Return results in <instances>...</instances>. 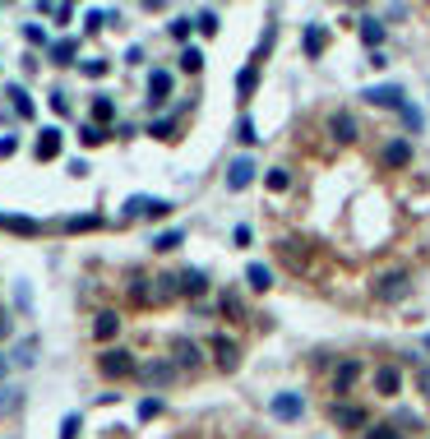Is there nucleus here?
<instances>
[{
	"label": "nucleus",
	"mask_w": 430,
	"mask_h": 439,
	"mask_svg": "<svg viewBox=\"0 0 430 439\" xmlns=\"http://www.w3.org/2000/svg\"><path fill=\"white\" fill-rule=\"evenodd\" d=\"M97 370H102L106 379H125V375H134L139 365H134V356L125 347H106L102 356H97Z\"/></svg>",
	"instance_id": "obj_1"
},
{
	"label": "nucleus",
	"mask_w": 430,
	"mask_h": 439,
	"mask_svg": "<svg viewBox=\"0 0 430 439\" xmlns=\"http://www.w3.org/2000/svg\"><path fill=\"white\" fill-rule=\"evenodd\" d=\"M171 203L167 199H149V194H134V199H125V218H167Z\"/></svg>",
	"instance_id": "obj_2"
},
{
	"label": "nucleus",
	"mask_w": 430,
	"mask_h": 439,
	"mask_svg": "<svg viewBox=\"0 0 430 439\" xmlns=\"http://www.w3.org/2000/svg\"><path fill=\"white\" fill-rule=\"evenodd\" d=\"M356 384H361V360H351V356L338 360V365H334V393H338V403H343Z\"/></svg>",
	"instance_id": "obj_3"
},
{
	"label": "nucleus",
	"mask_w": 430,
	"mask_h": 439,
	"mask_svg": "<svg viewBox=\"0 0 430 439\" xmlns=\"http://www.w3.org/2000/svg\"><path fill=\"white\" fill-rule=\"evenodd\" d=\"M329 416H334V425H343V430H366V425H370L366 407H351V403H334Z\"/></svg>",
	"instance_id": "obj_4"
},
{
	"label": "nucleus",
	"mask_w": 430,
	"mask_h": 439,
	"mask_svg": "<svg viewBox=\"0 0 430 439\" xmlns=\"http://www.w3.org/2000/svg\"><path fill=\"white\" fill-rule=\"evenodd\" d=\"M361 97H366L370 106H398V111H403V88L398 84H375V88H361Z\"/></svg>",
	"instance_id": "obj_5"
},
{
	"label": "nucleus",
	"mask_w": 430,
	"mask_h": 439,
	"mask_svg": "<svg viewBox=\"0 0 430 439\" xmlns=\"http://www.w3.org/2000/svg\"><path fill=\"white\" fill-rule=\"evenodd\" d=\"M375 296H379V301H403V296H407V273H403V268H394V273H379V282H375Z\"/></svg>",
	"instance_id": "obj_6"
},
{
	"label": "nucleus",
	"mask_w": 430,
	"mask_h": 439,
	"mask_svg": "<svg viewBox=\"0 0 430 439\" xmlns=\"http://www.w3.org/2000/svg\"><path fill=\"white\" fill-rule=\"evenodd\" d=\"M213 360H218L222 370H236L241 365V347L231 343L227 333H218V338H213Z\"/></svg>",
	"instance_id": "obj_7"
},
{
	"label": "nucleus",
	"mask_w": 430,
	"mask_h": 439,
	"mask_svg": "<svg viewBox=\"0 0 430 439\" xmlns=\"http://www.w3.org/2000/svg\"><path fill=\"white\" fill-rule=\"evenodd\" d=\"M329 134H334V139L338 143H351V139H356V116H351V111H334V116H329Z\"/></svg>",
	"instance_id": "obj_8"
},
{
	"label": "nucleus",
	"mask_w": 430,
	"mask_h": 439,
	"mask_svg": "<svg viewBox=\"0 0 430 439\" xmlns=\"http://www.w3.org/2000/svg\"><path fill=\"white\" fill-rule=\"evenodd\" d=\"M301 412H306L301 393H278L273 398V416H278V421H301Z\"/></svg>",
	"instance_id": "obj_9"
},
{
	"label": "nucleus",
	"mask_w": 430,
	"mask_h": 439,
	"mask_svg": "<svg viewBox=\"0 0 430 439\" xmlns=\"http://www.w3.org/2000/svg\"><path fill=\"white\" fill-rule=\"evenodd\" d=\"M398 388H403V370H398V365H379L375 370V393L379 398H394Z\"/></svg>",
	"instance_id": "obj_10"
},
{
	"label": "nucleus",
	"mask_w": 430,
	"mask_h": 439,
	"mask_svg": "<svg viewBox=\"0 0 430 439\" xmlns=\"http://www.w3.org/2000/svg\"><path fill=\"white\" fill-rule=\"evenodd\" d=\"M139 375H144V384H149V388H167L171 379H176V365H171V360H153V365H144Z\"/></svg>",
	"instance_id": "obj_11"
},
{
	"label": "nucleus",
	"mask_w": 430,
	"mask_h": 439,
	"mask_svg": "<svg viewBox=\"0 0 430 439\" xmlns=\"http://www.w3.org/2000/svg\"><path fill=\"white\" fill-rule=\"evenodd\" d=\"M250 181H255V162H250V158H236V162L227 167V190L236 194V190H246Z\"/></svg>",
	"instance_id": "obj_12"
},
{
	"label": "nucleus",
	"mask_w": 430,
	"mask_h": 439,
	"mask_svg": "<svg viewBox=\"0 0 430 439\" xmlns=\"http://www.w3.org/2000/svg\"><path fill=\"white\" fill-rule=\"evenodd\" d=\"M116 333H121V315H116V310H102V315L93 319V338L97 343H111Z\"/></svg>",
	"instance_id": "obj_13"
},
{
	"label": "nucleus",
	"mask_w": 430,
	"mask_h": 439,
	"mask_svg": "<svg viewBox=\"0 0 430 439\" xmlns=\"http://www.w3.org/2000/svg\"><path fill=\"white\" fill-rule=\"evenodd\" d=\"M171 356H176L171 365H185V370H194V365L204 360V356H199V347H194L190 338H176V343H171Z\"/></svg>",
	"instance_id": "obj_14"
},
{
	"label": "nucleus",
	"mask_w": 430,
	"mask_h": 439,
	"mask_svg": "<svg viewBox=\"0 0 430 439\" xmlns=\"http://www.w3.org/2000/svg\"><path fill=\"white\" fill-rule=\"evenodd\" d=\"M56 153H61V130H56V125H46V130L37 134V162H51Z\"/></svg>",
	"instance_id": "obj_15"
},
{
	"label": "nucleus",
	"mask_w": 430,
	"mask_h": 439,
	"mask_svg": "<svg viewBox=\"0 0 430 439\" xmlns=\"http://www.w3.org/2000/svg\"><path fill=\"white\" fill-rule=\"evenodd\" d=\"M167 93H171V74L167 70H153L149 74V106H162V102H167Z\"/></svg>",
	"instance_id": "obj_16"
},
{
	"label": "nucleus",
	"mask_w": 430,
	"mask_h": 439,
	"mask_svg": "<svg viewBox=\"0 0 430 439\" xmlns=\"http://www.w3.org/2000/svg\"><path fill=\"white\" fill-rule=\"evenodd\" d=\"M176 291H185V296H204V291H209V278H204L199 268H185L181 278H176Z\"/></svg>",
	"instance_id": "obj_17"
},
{
	"label": "nucleus",
	"mask_w": 430,
	"mask_h": 439,
	"mask_svg": "<svg viewBox=\"0 0 430 439\" xmlns=\"http://www.w3.org/2000/svg\"><path fill=\"white\" fill-rule=\"evenodd\" d=\"M412 162V143L407 139H389L384 143V167H407Z\"/></svg>",
	"instance_id": "obj_18"
},
{
	"label": "nucleus",
	"mask_w": 430,
	"mask_h": 439,
	"mask_svg": "<svg viewBox=\"0 0 430 439\" xmlns=\"http://www.w3.org/2000/svg\"><path fill=\"white\" fill-rule=\"evenodd\" d=\"M5 97H9V106H14V111L24 116V121H28V116H33V97H28V93H24V88H19V84H9V88H5Z\"/></svg>",
	"instance_id": "obj_19"
},
{
	"label": "nucleus",
	"mask_w": 430,
	"mask_h": 439,
	"mask_svg": "<svg viewBox=\"0 0 430 439\" xmlns=\"http://www.w3.org/2000/svg\"><path fill=\"white\" fill-rule=\"evenodd\" d=\"M0 227H5V231H14V236H37V231H42L33 218H5V213H0Z\"/></svg>",
	"instance_id": "obj_20"
},
{
	"label": "nucleus",
	"mask_w": 430,
	"mask_h": 439,
	"mask_svg": "<svg viewBox=\"0 0 430 439\" xmlns=\"http://www.w3.org/2000/svg\"><path fill=\"white\" fill-rule=\"evenodd\" d=\"M74 56H79V42H74V37H61V42L51 46V61L56 65H74Z\"/></svg>",
	"instance_id": "obj_21"
},
{
	"label": "nucleus",
	"mask_w": 430,
	"mask_h": 439,
	"mask_svg": "<svg viewBox=\"0 0 430 439\" xmlns=\"http://www.w3.org/2000/svg\"><path fill=\"white\" fill-rule=\"evenodd\" d=\"M361 42L379 51V42H384V24H379V19H361Z\"/></svg>",
	"instance_id": "obj_22"
},
{
	"label": "nucleus",
	"mask_w": 430,
	"mask_h": 439,
	"mask_svg": "<svg viewBox=\"0 0 430 439\" xmlns=\"http://www.w3.org/2000/svg\"><path fill=\"white\" fill-rule=\"evenodd\" d=\"M246 282H250L255 291H269V287H273V273L264 268V263H250V268H246Z\"/></svg>",
	"instance_id": "obj_23"
},
{
	"label": "nucleus",
	"mask_w": 430,
	"mask_h": 439,
	"mask_svg": "<svg viewBox=\"0 0 430 439\" xmlns=\"http://www.w3.org/2000/svg\"><path fill=\"white\" fill-rule=\"evenodd\" d=\"M301 46H306V56H310V61H315V56H319V51H324V33H319V28H315V24H310V28H306V33H301Z\"/></svg>",
	"instance_id": "obj_24"
},
{
	"label": "nucleus",
	"mask_w": 430,
	"mask_h": 439,
	"mask_svg": "<svg viewBox=\"0 0 430 439\" xmlns=\"http://www.w3.org/2000/svg\"><path fill=\"white\" fill-rule=\"evenodd\" d=\"M255 88H259V70H255V65H246V70L236 74V93H241V97H250Z\"/></svg>",
	"instance_id": "obj_25"
},
{
	"label": "nucleus",
	"mask_w": 430,
	"mask_h": 439,
	"mask_svg": "<svg viewBox=\"0 0 430 439\" xmlns=\"http://www.w3.org/2000/svg\"><path fill=\"white\" fill-rule=\"evenodd\" d=\"M181 70L185 74H199L204 70V51H199V46H185V51H181Z\"/></svg>",
	"instance_id": "obj_26"
},
{
	"label": "nucleus",
	"mask_w": 430,
	"mask_h": 439,
	"mask_svg": "<svg viewBox=\"0 0 430 439\" xmlns=\"http://www.w3.org/2000/svg\"><path fill=\"white\" fill-rule=\"evenodd\" d=\"M102 121H116V102L97 93V102H93V125H102Z\"/></svg>",
	"instance_id": "obj_27"
},
{
	"label": "nucleus",
	"mask_w": 430,
	"mask_h": 439,
	"mask_svg": "<svg viewBox=\"0 0 430 439\" xmlns=\"http://www.w3.org/2000/svg\"><path fill=\"white\" fill-rule=\"evenodd\" d=\"M264 185H269V190H273V194H282V190H287V185H291V176H287V171H282V167H273L269 176H264Z\"/></svg>",
	"instance_id": "obj_28"
},
{
	"label": "nucleus",
	"mask_w": 430,
	"mask_h": 439,
	"mask_svg": "<svg viewBox=\"0 0 430 439\" xmlns=\"http://www.w3.org/2000/svg\"><path fill=\"white\" fill-rule=\"evenodd\" d=\"M361 439H403V430H394V421H389V425H366Z\"/></svg>",
	"instance_id": "obj_29"
},
{
	"label": "nucleus",
	"mask_w": 430,
	"mask_h": 439,
	"mask_svg": "<svg viewBox=\"0 0 430 439\" xmlns=\"http://www.w3.org/2000/svg\"><path fill=\"white\" fill-rule=\"evenodd\" d=\"M181 231H162V236H153V250H176V246H181Z\"/></svg>",
	"instance_id": "obj_30"
},
{
	"label": "nucleus",
	"mask_w": 430,
	"mask_h": 439,
	"mask_svg": "<svg viewBox=\"0 0 430 439\" xmlns=\"http://www.w3.org/2000/svg\"><path fill=\"white\" fill-rule=\"evenodd\" d=\"M194 28H199V33H209V37H213V33H218V14H213V9H204V14L194 19Z\"/></svg>",
	"instance_id": "obj_31"
},
{
	"label": "nucleus",
	"mask_w": 430,
	"mask_h": 439,
	"mask_svg": "<svg viewBox=\"0 0 430 439\" xmlns=\"http://www.w3.org/2000/svg\"><path fill=\"white\" fill-rule=\"evenodd\" d=\"M149 134H153V139H171V134H176V121H153Z\"/></svg>",
	"instance_id": "obj_32"
},
{
	"label": "nucleus",
	"mask_w": 430,
	"mask_h": 439,
	"mask_svg": "<svg viewBox=\"0 0 430 439\" xmlns=\"http://www.w3.org/2000/svg\"><path fill=\"white\" fill-rule=\"evenodd\" d=\"M79 134H84V143H106V130H102V125H79Z\"/></svg>",
	"instance_id": "obj_33"
},
{
	"label": "nucleus",
	"mask_w": 430,
	"mask_h": 439,
	"mask_svg": "<svg viewBox=\"0 0 430 439\" xmlns=\"http://www.w3.org/2000/svg\"><path fill=\"white\" fill-rule=\"evenodd\" d=\"M222 315H236L241 319V296H236V291H222Z\"/></svg>",
	"instance_id": "obj_34"
},
{
	"label": "nucleus",
	"mask_w": 430,
	"mask_h": 439,
	"mask_svg": "<svg viewBox=\"0 0 430 439\" xmlns=\"http://www.w3.org/2000/svg\"><path fill=\"white\" fill-rule=\"evenodd\" d=\"M79 70L88 74V79H102V74H106V70H111V65H106V61H84V65H79Z\"/></svg>",
	"instance_id": "obj_35"
},
{
	"label": "nucleus",
	"mask_w": 430,
	"mask_h": 439,
	"mask_svg": "<svg viewBox=\"0 0 430 439\" xmlns=\"http://www.w3.org/2000/svg\"><path fill=\"white\" fill-rule=\"evenodd\" d=\"M79 425H84V421H79V416L70 412V416H65V421H61V439H74V435H79Z\"/></svg>",
	"instance_id": "obj_36"
},
{
	"label": "nucleus",
	"mask_w": 430,
	"mask_h": 439,
	"mask_svg": "<svg viewBox=\"0 0 430 439\" xmlns=\"http://www.w3.org/2000/svg\"><path fill=\"white\" fill-rule=\"evenodd\" d=\"M158 412H162V403H158V398H144V403H139V416H144V421H153Z\"/></svg>",
	"instance_id": "obj_37"
},
{
	"label": "nucleus",
	"mask_w": 430,
	"mask_h": 439,
	"mask_svg": "<svg viewBox=\"0 0 430 439\" xmlns=\"http://www.w3.org/2000/svg\"><path fill=\"white\" fill-rule=\"evenodd\" d=\"M37 9H42V14H51V19H61V24H65V19H70V14H74V9H70V5H37Z\"/></svg>",
	"instance_id": "obj_38"
},
{
	"label": "nucleus",
	"mask_w": 430,
	"mask_h": 439,
	"mask_svg": "<svg viewBox=\"0 0 430 439\" xmlns=\"http://www.w3.org/2000/svg\"><path fill=\"white\" fill-rule=\"evenodd\" d=\"M236 139H241V143H255V139H259V134H255V125H250V121H241V125H236Z\"/></svg>",
	"instance_id": "obj_39"
},
{
	"label": "nucleus",
	"mask_w": 430,
	"mask_h": 439,
	"mask_svg": "<svg viewBox=\"0 0 430 439\" xmlns=\"http://www.w3.org/2000/svg\"><path fill=\"white\" fill-rule=\"evenodd\" d=\"M33 351H37V343H33V338H28V343L19 347V356H14V360H19V365H33Z\"/></svg>",
	"instance_id": "obj_40"
},
{
	"label": "nucleus",
	"mask_w": 430,
	"mask_h": 439,
	"mask_svg": "<svg viewBox=\"0 0 430 439\" xmlns=\"http://www.w3.org/2000/svg\"><path fill=\"white\" fill-rule=\"evenodd\" d=\"M51 111H56V116H70V97H65V93H51Z\"/></svg>",
	"instance_id": "obj_41"
},
{
	"label": "nucleus",
	"mask_w": 430,
	"mask_h": 439,
	"mask_svg": "<svg viewBox=\"0 0 430 439\" xmlns=\"http://www.w3.org/2000/svg\"><path fill=\"white\" fill-rule=\"evenodd\" d=\"M65 227H70V231H93V227H97V218H70Z\"/></svg>",
	"instance_id": "obj_42"
},
{
	"label": "nucleus",
	"mask_w": 430,
	"mask_h": 439,
	"mask_svg": "<svg viewBox=\"0 0 430 439\" xmlns=\"http://www.w3.org/2000/svg\"><path fill=\"white\" fill-rule=\"evenodd\" d=\"M171 37H176V42H185V37H190V19H176V24H171Z\"/></svg>",
	"instance_id": "obj_43"
},
{
	"label": "nucleus",
	"mask_w": 430,
	"mask_h": 439,
	"mask_svg": "<svg viewBox=\"0 0 430 439\" xmlns=\"http://www.w3.org/2000/svg\"><path fill=\"white\" fill-rule=\"evenodd\" d=\"M403 121H407V130H416V125H421V111H416V106H407V102H403Z\"/></svg>",
	"instance_id": "obj_44"
},
{
	"label": "nucleus",
	"mask_w": 430,
	"mask_h": 439,
	"mask_svg": "<svg viewBox=\"0 0 430 439\" xmlns=\"http://www.w3.org/2000/svg\"><path fill=\"white\" fill-rule=\"evenodd\" d=\"M24 37H28V42H33V46H42V42H46V33H42V28H37V24H28V28H24Z\"/></svg>",
	"instance_id": "obj_45"
},
{
	"label": "nucleus",
	"mask_w": 430,
	"mask_h": 439,
	"mask_svg": "<svg viewBox=\"0 0 430 439\" xmlns=\"http://www.w3.org/2000/svg\"><path fill=\"white\" fill-rule=\"evenodd\" d=\"M9 153H19V139H14V134H5V139H0V158H9Z\"/></svg>",
	"instance_id": "obj_46"
},
{
	"label": "nucleus",
	"mask_w": 430,
	"mask_h": 439,
	"mask_svg": "<svg viewBox=\"0 0 430 439\" xmlns=\"http://www.w3.org/2000/svg\"><path fill=\"white\" fill-rule=\"evenodd\" d=\"M416 384H421V393H426V398H430V365H426V370H421V375H416Z\"/></svg>",
	"instance_id": "obj_47"
},
{
	"label": "nucleus",
	"mask_w": 430,
	"mask_h": 439,
	"mask_svg": "<svg viewBox=\"0 0 430 439\" xmlns=\"http://www.w3.org/2000/svg\"><path fill=\"white\" fill-rule=\"evenodd\" d=\"M9 333V315H5V310H0V338H5Z\"/></svg>",
	"instance_id": "obj_48"
},
{
	"label": "nucleus",
	"mask_w": 430,
	"mask_h": 439,
	"mask_svg": "<svg viewBox=\"0 0 430 439\" xmlns=\"http://www.w3.org/2000/svg\"><path fill=\"white\" fill-rule=\"evenodd\" d=\"M426 347H430V333H426Z\"/></svg>",
	"instance_id": "obj_49"
}]
</instances>
